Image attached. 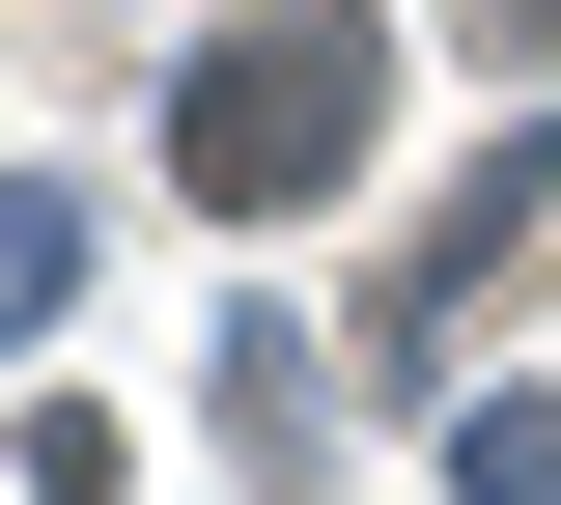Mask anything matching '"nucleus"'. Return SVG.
Wrapping results in <instances>:
<instances>
[{"label":"nucleus","instance_id":"1","mask_svg":"<svg viewBox=\"0 0 561 505\" xmlns=\"http://www.w3.org/2000/svg\"><path fill=\"white\" fill-rule=\"evenodd\" d=\"M365 84H393V28H365V0L225 28V57L169 84V197H197V225H309V197L365 169Z\"/></svg>","mask_w":561,"mask_h":505},{"label":"nucleus","instance_id":"2","mask_svg":"<svg viewBox=\"0 0 561 505\" xmlns=\"http://www.w3.org/2000/svg\"><path fill=\"white\" fill-rule=\"evenodd\" d=\"M57 282H84V225H57V197H0V337H28Z\"/></svg>","mask_w":561,"mask_h":505}]
</instances>
